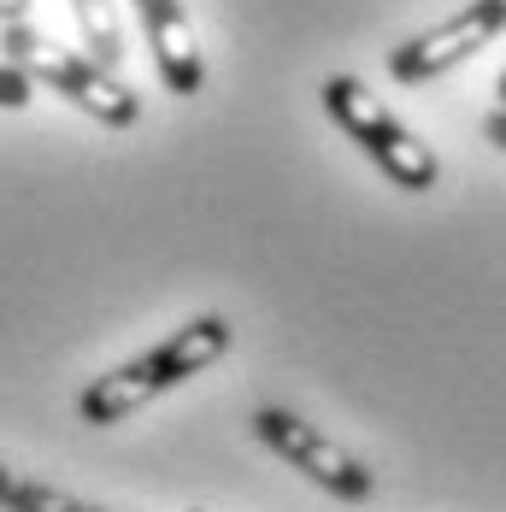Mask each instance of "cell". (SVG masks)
<instances>
[{
    "label": "cell",
    "instance_id": "obj_1",
    "mask_svg": "<svg viewBox=\"0 0 506 512\" xmlns=\"http://www.w3.org/2000/svg\"><path fill=\"white\" fill-rule=\"evenodd\" d=\"M230 336H236V330H230V318H218V312L183 324L177 336H165V342L148 348L142 359H130V365L95 377V383L77 395V418H83V424H124L136 407H148L153 395H165V389L201 377L212 359H224L230 354Z\"/></svg>",
    "mask_w": 506,
    "mask_h": 512
},
{
    "label": "cell",
    "instance_id": "obj_2",
    "mask_svg": "<svg viewBox=\"0 0 506 512\" xmlns=\"http://www.w3.org/2000/svg\"><path fill=\"white\" fill-rule=\"evenodd\" d=\"M0 48H6V65L24 71L30 83H42L53 95H65L71 106H83L95 124L106 130H130L142 118V101L136 89H124L101 59H89L83 48H59L48 36H36L30 24H0Z\"/></svg>",
    "mask_w": 506,
    "mask_h": 512
},
{
    "label": "cell",
    "instance_id": "obj_3",
    "mask_svg": "<svg viewBox=\"0 0 506 512\" xmlns=\"http://www.w3.org/2000/svg\"><path fill=\"white\" fill-rule=\"evenodd\" d=\"M324 112L354 136L365 154L383 165V177L395 183V189H412V195H424V189H436V177H442V165L436 154L406 130L401 118L389 112V106L377 101L359 77H330L324 83Z\"/></svg>",
    "mask_w": 506,
    "mask_h": 512
},
{
    "label": "cell",
    "instance_id": "obj_4",
    "mask_svg": "<svg viewBox=\"0 0 506 512\" xmlns=\"http://www.w3.org/2000/svg\"><path fill=\"white\" fill-rule=\"evenodd\" d=\"M253 436L271 448V454H283V460L306 471L318 489H330V495H342V501H365L371 489H377V477H371V465L354 460L348 448H336L330 436H318L312 424H301L295 412L283 407H259L253 412Z\"/></svg>",
    "mask_w": 506,
    "mask_h": 512
},
{
    "label": "cell",
    "instance_id": "obj_5",
    "mask_svg": "<svg viewBox=\"0 0 506 512\" xmlns=\"http://www.w3.org/2000/svg\"><path fill=\"white\" fill-rule=\"evenodd\" d=\"M501 30L506 0H465L454 18H442L436 30H424V36H412L389 53V71H395V83H430V77L454 71L459 59H471L477 48H489Z\"/></svg>",
    "mask_w": 506,
    "mask_h": 512
},
{
    "label": "cell",
    "instance_id": "obj_6",
    "mask_svg": "<svg viewBox=\"0 0 506 512\" xmlns=\"http://www.w3.org/2000/svg\"><path fill=\"white\" fill-rule=\"evenodd\" d=\"M142 30H148V48H153V65L165 77L171 95H201L206 83V65H201V48H195V24L183 12V0H130Z\"/></svg>",
    "mask_w": 506,
    "mask_h": 512
},
{
    "label": "cell",
    "instance_id": "obj_7",
    "mask_svg": "<svg viewBox=\"0 0 506 512\" xmlns=\"http://www.w3.org/2000/svg\"><path fill=\"white\" fill-rule=\"evenodd\" d=\"M0 507L6 512H106V507H95V501H83V495H71V489L36 483V477L6 471V465H0Z\"/></svg>",
    "mask_w": 506,
    "mask_h": 512
},
{
    "label": "cell",
    "instance_id": "obj_8",
    "mask_svg": "<svg viewBox=\"0 0 506 512\" xmlns=\"http://www.w3.org/2000/svg\"><path fill=\"white\" fill-rule=\"evenodd\" d=\"M71 12H77V24H83V48L89 59H101L106 71L124 59V30H118V12H112V0H71Z\"/></svg>",
    "mask_w": 506,
    "mask_h": 512
},
{
    "label": "cell",
    "instance_id": "obj_9",
    "mask_svg": "<svg viewBox=\"0 0 506 512\" xmlns=\"http://www.w3.org/2000/svg\"><path fill=\"white\" fill-rule=\"evenodd\" d=\"M30 101H36V83H30L24 71H12V65L0 59V106H6V112H24Z\"/></svg>",
    "mask_w": 506,
    "mask_h": 512
},
{
    "label": "cell",
    "instance_id": "obj_10",
    "mask_svg": "<svg viewBox=\"0 0 506 512\" xmlns=\"http://www.w3.org/2000/svg\"><path fill=\"white\" fill-rule=\"evenodd\" d=\"M483 136H489V142H495V148L506 154V106H495V112L483 118Z\"/></svg>",
    "mask_w": 506,
    "mask_h": 512
},
{
    "label": "cell",
    "instance_id": "obj_11",
    "mask_svg": "<svg viewBox=\"0 0 506 512\" xmlns=\"http://www.w3.org/2000/svg\"><path fill=\"white\" fill-rule=\"evenodd\" d=\"M24 12H30V0H0V24H24Z\"/></svg>",
    "mask_w": 506,
    "mask_h": 512
},
{
    "label": "cell",
    "instance_id": "obj_12",
    "mask_svg": "<svg viewBox=\"0 0 506 512\" xmlns=\"http://www.w3.org/2000/svg\"><path fill=\"white\" fill-rule=\"evenodd\" d=\"M501 106H506V71H501Z\"/></svg>",
    "mask_w": 506,
    "mask_h": 512
}]
</instances>
